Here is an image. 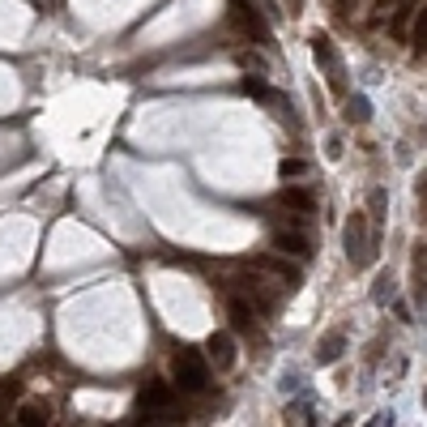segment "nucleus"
<instances>
[{
  "label": "nucleus",
  "instance_id": "1",
  "mask_svg": "<svg viewBox=\"0 0 427 427\" xmlns=\"http://www.w3.org/2000/svg\"><path fill=\"white\" fill-rule=\"evenodd\" d=\"M171 372H175V385H180L184 393H201V389L209 385V363H205V355H197V351H180L175 363H171Z\"/></svg>",
  "mask_w": 427,
  "mask_h": 427
},
{
  "label": "nucleus",
  "instance_id": "2",
  "mask_svg": "<svg viewBox=\"0 0 427 427\" xmlns=\"http://www.w3.org/2000/svg\"><path fill=\"white\" fill-rule=\"evenodd\" d=\"M346 252H351V265H368V261H372V248H368V218H363V214H351V223H346Z\"/></svg>",
  "mask_w": 427,
  "mask_h": 427
},
{
  "label": "nucleus",
  "instance_id": "3",
  "mask_svg": "<svg viewBox=\"0 0 427 427\" xmlns=\"http://www.w3.org/2000/svg\"><path fill=\"white\" fill-rule=\"evenodd\" d=\"M205 351H209V359H214V368H218V372H231L235 368V342H231V334H209Z\"/></svg>",
  "mask_w": 427,
  "mask_h": 427
},
{
  "label": "nucleus",
  "instance_id": "4",
  "mask_svg": "<svg viewBox=\"0 0 427 427\" xmlns=\"http://www.w3.org/2000/svg\"><path fill=\"white\" fill-rule=\"evenodd\" d=\"M231 9H235V22H240V26H244L257 43H269V26L257 18V9L248 5V0H231Z\"/></svg>",
  "mask_w": 427,
  "mask_h": 427
},
{
  "label": "nucleus",
  "instance_id": "5",
  "mask_svg": "<svg viewBox=\"0 0 427 427\" xmlns=\"http://www.w3.org/2000/svg\"><path fill=\"white\" fill-rule=\"evenodd\" d=\"M257 269H265V274H274V278H282L291 291L303 282V274H299V265H286L282 257H257Z\"/></svg>",
  "mask_w": 427,
  "mask_h": 427
},
{
  "label": "nucleus",
  "instance_id": "6",
  "mask_svg": "<svg viewBox=\"0 0 427 427\" xmlns=\"http://www.w3.org/2000/svg\"><path fill=\"white\" fill-rule=\"evenodd\" d=\"M175 402V389L171 385H146L141 393H137V406L141 410H167Z\"/></svg>",
  "mask_w": 427,
  "mask_h": 427
},
{
  "label": "nucleus",
  "instance_id": "7",
  "mask_svg": "<svg viewBox=\"0 0 427 427\" xmlns=\"http://www.w3.org/2000/svg\"><path fill=\"white\" fill-rule=\"evenodd\" d=\"M274 248L286 252V257H299V261H308V252H312L303 231H278V235H274Z\"/></svg>",
  "mask_w": 427,
  "mask_h": 427
},
{
  "label": "nucleus",
  "instance_id": "8",
  "mask_svg": "<svg viewBox=\"0 0 427 427\" xmlns=\"http://www.w3.org/2000/svg\"><path fill=\"white\" fill-rule=\"evenodd\" d=\"M18 423L22 427H47L52 423V406L47 402H22L18 406Z\"/></svg>",
  "mask_w": 427,
  "mask_h": 427
},
{
  "label": "nucleus",
  "instance_id": "9",
  "mask_svg": "<svg viewBox=\"0 0 427 427\" xmlns=\"http://www.w3.org/2000/svg\"><path fill=\"white\" fill-rule=\"evenodd\" d=\"M227 312H231V325H235L240 334H252V329H257V312H252V303L231 299V303H227Z\"/></svg>",
  "mask_w": 427,
  "mask_h": 427
},
{
  "label": "nucleus",
  "instance_id": "10",
  "mask_svg": "<svg viewBox=\"0 0 427 427\" xmlns=\"http://www.w3.org/2000/svg\"><path fill=\"white\" fill-rule=\"evenodd\" d=\"M342 351H346V338H342V334H329L325 342L316 346V363H338Z\"/></svg>",
  "mask_w": 427,
  "mask_h": 427
},
{
  "label": "nucleus",
  "instance_id": "11",
  "mask_svg": "<svg viewBox=\"0 0 427 427\" xmlns=\"http://www.w3.org/2000/svg\"><path fill=\"white\" fill-rule=\"evenodd\" d=\"M312 56H316V64H320V69H338V56H334L329 35H312Z\"/></svg>",
  "mask_w": 427,
  "mask_h": 427
},
{
  "label": "nucleus",
  "instance_id": "12",
  "mask_svg": "<svg viewBox=\"0 0 427 427\" xmlns=\"http://www.w3.org/2000/svg\"><path fill=\"white\" fill-rule=\"evenodd\" d=\"M282 205H291V209H299V214H303V209H312V205H316V197H312L308 188H282Z\"/></svg>",
  "mask_w": 427,
  "mask_h": 427
},
{
  "label": "nucleus",
  "instance_id": "13",
  "mask_svg": "<svg viewBox=\"0 0 427 427\" xmlns=\"http://www.w3.org/2000/svg\"><path fill=\"white\" fill-rule=\"evenodd\" d=\"M22 397V380H0V419L9 414V406H18Z\"/></svg>",
  "mask_w": 427,
  "mask_h": 427
},
{
  "label": "nucleus",
  "instance_id": "14",
  "mask_svg": "<svg viewBox=\"0 0 427 427\" xmlns=\"http://www.w3.org/2000/svg\"><path fill=\"white\" fill-rule=\"evenodd\" d=\"M410 43H414V56L423 60V43H427V9L419 5V18H414V30H410Z\"/></svg>",
  "mask_w": 427,
  "mask_h": 427
},
{
  "label": "nucleus",
  "instance_id": "15",
  "mask_svg": "<svg viewBox=\"0 0 427 427\" xmlns=\"http://www.w3.org/2000/svg\"><path fill=\"white\" fill-rule=\"evenodd\" d=\"M244 94H252V98H274V90H269L261 77H244Z\"/></svg>",
  "mask_w": 427,
  "mask_h": 427
},
{
  "label": "nucleus",
  "instance_id": "16",
  "mask_svg": "<svg viewBox=\"0 0 427 427\" xmlns=\"http://www.w3.org/2000/svg\"><path fill=\"white\" fill-rule=\"evenodd\" d=\"M372 299H376V303L393 299V278H389V274H380V278H376V286H372Z\"/></svg>",
  "mask_w": 427,
  "mask_h": 427
},
{
  "label": "nucleus",
  "instance_id": "17",
  "mask_svg": "<svg viewBox=\"0 0 427 427\" xmlns=\"http://www.w3.org/2000/svg\"><path fill=\"white\" fill-rule=\"evenodd\" d=\"M346 116H351L355 124H363V120H368V98H351V103H346Z\"/></svg>",
  "mask_w": 427,
  "mask_h": 427
},
{
  "label": "nucleus",
  "instance_id": "18",
  "mask_svg": "<svg viewBox=\"0 0 427 427\" xmlns=\"http://www.w3.org/2000/svg\"><path fill=\"white\" fill-rule=\"evenodd\" d=\"M308 171V163H299V158H282V167H278V175H303Z\"/></svg>",
  "mask_w": 427,
  "mask_h": 427
},
{
  "label": "nucleus",
  "instance_id": "19",
  "mask_svg": "<svg viewBox=\"0 0 427 427\" xmlns=\"http://www.w3.org/2000/svg\"><path fill=\"white\" fill-rule=\"evenodd\" d=\"M372 218H385V192L372 188Z\"/></svg>",
  "mask_w": 427,
  "mask_h": 427
},
{
  "label": "nucleus",
  "instance_id": "20",
  "mask_svg": "<svg viewBox=\"0 0 427 427\" xmlns=\"http://www.w3.org/2000/svg\"><path fill=\"white\" fill-rule=\"evenodd\" d=\"M393 5H397V0H376V5H372V9H376V13H389Z\"/></svg>",
  "mask_w": 427,
  "mask_h": 427
}]
</instances>
